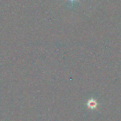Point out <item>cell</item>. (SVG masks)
I'll return each mask as SVG.
<instances>
[{
  "instance_id": "cell-1",
  "label": "cell",
  "mask_w": 121,
  "mask_h": 121,
  "mask_svg": "<svg viewBox=\"0 0 121 121\" xmlns=\"http://www.w3.org/2000/svg\"><path fill=\"white\" fill-rule=\"evenodd\" d=\"M70 0L72 4H73V2L75 1H79V0Z\"/></svg>"
}]
</instances>
